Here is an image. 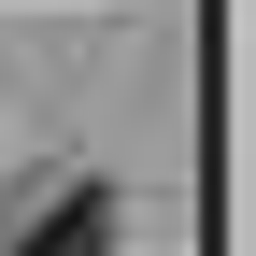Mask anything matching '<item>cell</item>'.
I'll list each match as a JSON object with an SVG mask.
<instances>
[{
	"mask_svg": "<svg viewBox=\"0 0 256 256\" xmlns=\"http://www.w3.org/2000/svg\"><path fill=\"white\" fill-rule=\"evenodd\" d=\"M14 256H114V185H72V200H57Z\"/></svg>",
	"mask_w": 256,
	"mask_h": 256,
	"instance_id": "1",
	"label": "cell"
}]
</instances>
